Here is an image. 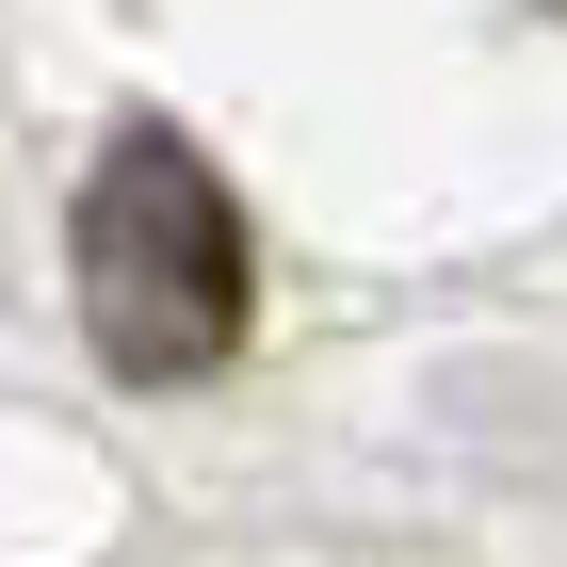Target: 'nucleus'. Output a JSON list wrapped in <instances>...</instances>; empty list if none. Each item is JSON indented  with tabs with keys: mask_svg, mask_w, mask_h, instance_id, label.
I'll return each instance as SVG.
<instances>
[{
	"mask_svg": "<svg viewBox=\"0 0 567 567\" xmlns=\"http://www.w3.org/2000/svg\"><path fill=\"white\" fill-rule=\"evenodd\" d=\"M65 260H82V341H97V373H131V390H195V373H227L244 324H260L244 195H227L163 114H131V131L82 163Z\"/></svg>",
	"mask_w": 567,
	"mask_h": 567,
	"instance_id": "f257e3e1",
	"label": "nucleus"
}]
</instances>
